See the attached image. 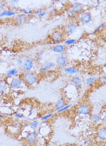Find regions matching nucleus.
I'll return each mask as SVG.
<instances>
[{"label": "nucleus", "mask_w": 106, "mask_h": 146, "mask_svg": "<svg viewBox=\"0 0 106 146\" xmlns=\"http://www.w3.org/2000/svg\"><path fill=\"white\" fill-rule=\"evenodd\" d=\"M92 140H91V138H89V139H87V141H86V143L87 144H91V143H92Z\"/></svg>", "instance_id": "42"}, {"label": "nucleus", "mask_w": 106, "mask_h": 146, "mask_svg": "<svg viewBox=\"0 0 106 146\" xmlns=\"http://www.w3.org/2000/svg\"><path fill=\"white\" fill-rule=\"evenodd\" d=\"M102 34H103V36L104 37V38L106 40V27H105L102 30Z\"/></svg>", "instance_id": "41"}, {"label": "nucleus", "mask_w": 106, "mask_h": 146, "mask_svg": "<svg viewBox=\"0 0 106 146\" xmlns=\"http://www.w3.org/2000/svg\"><path fill=\"white\" fill-rule=\"evenodd\" d=\"M92 110V107L90 105L83 103L77 106L75 111L76 113L80 115H91Z\"/></svg>", "instance_id": "3"}, {"label": "nucleus", "mask_w": 106, "mask_h": 146, "mask_svg": "<svg viewBox=\"0 0 106 146\" xmlns=\"http://www.w3.org/2000/svg\"><path fill=\"white\" fill-rule=\"evenodd\" d=\"M91 119L92 123L95 124H99L101 122V114L99 113H93L91 114Z\"/></svg>", "instance_id": "21"}, {"label": "nucleus", "mask_w": 106, "mask_h": 146, "mask_svg": "<svg viewBox=\"0 0 106 146\" xmlns=\"http://www.w3.org/2000/svg\"><path fill=\"white\" fill-rule=\"evenodd\" d=\"M47 11H46V10H43L39 15H38V17H39V18H42V17H44L46 15V14H47Z\"/></svg>", "instance_id": "36"}, {"label": "nucleus", "mask_w": 106, "mask_h": 146, "mask_svg": "<svg viewBox=\"0 0 106 146\" xmlns=\"http://www.w3.org/2000/svg\"><path fill=\"white\" fill-rule=\"evenodd\" d=\"M98 79V78L96 76H90L87 78L85 81H84V83L87 85V86H89L91 85L92 84H93V83H95L96 81H97V80Z\"/></svg>", "instance_id": "24"}, {"label": "nucleus", "mask_w": 106, "mask_h": 146, "mask_svg": "<svg viewBox=\"0 0 106 146\" xmlns=\"http://www.w3.org/2000/svg\"><path fill=\"white\" fill-rule=\"evenodd\" d=\"M53 115H54V113H48L46 115H44L42 117H41L40 118V120L42 121V122L43 121H46L47 120L51 118Z\"/></svg>", "instance_id": "28"}, {"label": "nucleus", "mask_w": 106, "mask_h": 146, "mask_svg": "<svg viewBox=\"0 0 106 146\" xmlns=\"http://www.w3.org/2000/svg\"><path fill=\"white\" fill-rule=\"evenodd\" d=\"M56 63H54V62L52 61H46L44 62H43L42 66H43L44 67H45L48 70L49 69L54 68L56 66Z\"/></svg>", "instance_id": "25"}, {"label": "nucleus", "mask_w": 106, "mask_h": 146, "mask_svg": "<svg viewBox=\"0 0 106 146\" xmlns=\"http://www.w3.org/2000/svg\"><path fill=\"white\" fill-rule=\"evenodd\" d=\"M19 74L20 72L17 68H13L7 70L6 75L7 77H15L16 76H19Z\"/></svg>", "instance_id": "19"}, {"label": "nucleus", "mask_w": 106, "mask_h": 146, "mask_svg": "<svg viewBox=\"0 0 106 146\" xmlns=\"http://www.w3.org/2000/svg\"><path fill=\"white\" fill-rule=\"evenodd\" d=\"M64 146H76V145L74 144H66Z\"/></svg>", "instance_id": "43"}, {"label": "nucleus", "mask_w": 106, "mask_h": 146, "mask_svg": "<svg viewBox=\"0 0 106 146\" xmlns=\"http://www.w3.org/2000/svg\"><path fill=\"white\" fill-rule=\"evenodd\" d=\"M43 11V9L42 8H38V9H36L34 10L33 15L38 16V15H39Z\"/></svg>", "instance_id": "34"}, {"label": "nucleus", "mask_w": 106, "mask_h": 146, "mask_svg": "<svg viewBox=\"0 0 106 146\" xmlns=\"http://www.w3.org/2000/svg\"><path fill=\"white\" fill-rule=\"evenodd\" d=\"M67 104H67L66 98L64 96H61L57 100L56 102L54 104V108L55 110L57 111V110L61 109V108H64Z\"/></svg>", "instance_id": "14"}, {"label": "nucleus", "mask_w": 106, "mask_h": 146, "mask_svg": "<svg viewBox=\"0 0 106 146\" xmlns=\"http://www.w3.org/2000/svg\"><path fill=\"white\" fill-rule=\"evenodd\" d=\"M64 72L65 74H67L70 75H77L78 72V69L74 66H66L64 68Z\"/></svg>", "instance_id": "16"}, {"label": "nucleus", "mask_w": 106, "mask_h": 146, "mask_svg": "<svg viewBox=\"0 0 106 146\" xmlns=\"http://www.w3.org/2000/svg\"><path fill=\"white\" fill-rule=\"evenodd\" d=\"M16 64L19 67H22L23 64V62L24 60H23L22 58H18L16 60Z\"/></svg>", "instance_id": "32"}, {"label": "nucleus", "mask_w": 106, "mask_h": 146, "mask_svg": "<svg viewBox=\"0 0 106 146\" xmlns=\"http://www.w3.org/2000/svg\"><path fill=\"white\" fill-rule=\"evenodd\" d=\"M34 61L31 58H25L24 60L23 64L21 67L24 72H31L34 68Z\"/></svg>", "instance_id": "10"}, {"label": "nucleus", "mask_w": 106, "mask_h": 146, "mask_svg": "<svg viewBox=\"0 0 106 146\" xmlns=\"http://www.w3.org/2000/svg\"><path fill=\"white\" fill-rule=\"evenodd\" d=\"M101 123L103 125L106 126V111L104 112L103 114H101Z\"/></svg>", "instance_id": "31"}, {"label": "nucleus", "mask_w": 106, "mask_h": 146, "mask_svg": "<svg viewBox=\"0 0 106 146\" xmlns=\"http://www.w3.org/2000/svg\"><path fill=\"white\" fill-rule=\"evenodd\" d=\"M43 53L42 52H39L38 54H37V56H38V58L40 59L41 60H42L43 58Z\"/></svg>", "instance_id": "39"}, {"label": "nucleus", "mask_w": 106, "mask_h": 146, "mask_svg": "<svg viewBox=\"0 0 106 146\" xmlns=\"http://www.w3.org/2000/svg\"><path fill=\"white\" fill-rule=\"evenodd\" d=\"M19 11L21 13L24 14L26 16L29 15H32L34 13V10L30 7H26L22 9H19Z\"/></svg>", "instance_id": "23"}, {"label": "nucleus", "mask_w": 106, "mask_h": 146, "mask_svg": "<svg viewBox=\"0 0 106 146\" xmlns=\"http://www.w3.org/2000/svg\"><path fill=\"white\" fill-rule=\"evenodd\" d=\"M75 13L78 15L81 12H83L84 10V5L80 2H74L72 3L69 7Z\"/></svg>", "instance_id": "11"}, {"label": "nucleus", "mask_w": 106, "mask_h": 146, "mask_svg": "<svg viewBox=\"0 0 106 146\" xmlns=\"http://www.w3.org/2000/svg\"><path fill=\"white\" fill-rule=\"evenodd\" d=\"M67 58L64 54H59L56 58V65L60 68H65L67 64Z\"/></svg>", "instance_id": "13"}, {"label": "nucleus", "mask_w": 106, "mask_h": 146, "mask_svg": "<svg viewBox=\"0 0 106 146\" xmlns=\"http://www.w3.org/2000/svg\"><path fill=\"white\" fill-rule=\"evenodd\" d=\"M100 82L102 84H105L106 83V76H101L99 79Z\"/></svg>", "instance_id": "38"}, {"label": "nucleus", "mask_w": 106, "mask_h": 146, "mask_svg": "<svg viewBox=\"0 0 106 146\" xmlns=\"http://www.w3.org/2000/svg\"><path fill=\"white\" fill-rule=\"evenodd\" d=\"M65 35L64 31L59 29L54 30L50 35L51 40L56 44H58L62 42L65 39Z\"/></svg>", "instance_id": "4"}, {"label": "nucleus", "mask_w": 106, "mask_h": 146, "mask_svg": "<svg viewBox=\"0 0 106 146\" xmlns=\"http://www.w3.org/2000/svg\"><path fill=\"white\" fill-rule=\"evenodd\" d=\"M14 21L17 25H23L27 23L28 17L24 14L19 13L14 17Z\"/></svg>", "instance_id": "12"}, {"label": "nucleus", "mask_w": 106, "mask_h": 146, "mask_svg": "<svg viewBox=\"0 0 106 146\" xmlns=\"http://www.w3.org/2000/svg\"><path fill=\"white\" fill-rule=\"evenodd\" d=\"M49 13H50L51 15H56V14H57V13H58V9H57L56 8H56H54L52 9H50Z\"/></svg>", "instance_id": "35"}, {"label": "nucleus", "mask_w": 106, "mask_h": 146, "mask_svg": "<svg viewBox=\"0 0 106 146\" xmlns=\"http://www.w3.org/2000/svg\"><path fill=\"white\" fill-rule=\"evenodd\" d=\"M104 7L106 8V3L105 4V5H104Z\"/></svg>", "instance_id": "45"}, {"label": "nucleus", "mask_w": 106, "mask_h": 146, "mask_svg": "<svg viewBox=\"0 0 106 146\" xmlns=\"http://www.w3.org/2000/svg\"><path fill=\"white\" fill-rule=\"evenodd\" d=\"M105 27V23H101L100 24H99V25L94 30L93 33V34H96V33H99V31H101Z\"/></svg>", "instance_id": "30"}, {"label": "nucleus", "mask_w": 106, "mask_h": 146, "mask_svg": "<svg viewBox=\"0 0 106 146\" xmlns=\"http://www.w3.org/2000/svg\"><path fill=\"white\" fill-rule=\"evenodd\" d=\"M78 24L75 22H70L64 27V32L65 35L70 36L76 32Z\"/></svg>", "instance_id": "7"}, {"label": "nucleus", "mask_w": 106, "mask_h": 146, "mask_svg": "<svg viewBox=\"0 0 106 146\" xmlns=\"http://www.w3.org/2000/svg\"><path fill=\"white\" fill-rule=\"evenodd\" d=\"M38 140V132L36 131H31L27 133L25 136V141L26 143L32 145L35 144Z\"/></svg>", "instance_id": "5"}, {"label": "nucleus", "mask_w": 106, "mask_h": 146, "mask_svg": "<svg viewBox=\"0 0 106 146\" xmlns=\"http://www.w3.org/2000/svg\"><path fill=\"white\" fill-rule=\"evenodd\" d=\"M11 90L9 86L5 82L0 84V95H4L8 94Z\"/></svg>", "instance_id": "17"}, {"label": "nucleus", "mask_w": 106, "mask_h": 146, "mask_svg": "<svg viewBox=\"0 0 106 146\" xmlns=\"http://www.w3.org/2000/svg\"><path fill=\"white\" fill-rule=\"evenodd\" d=\"M9 7L11 8V9L16 11V9H18V1L16 0H12L9 2Z\"/></svg>", "instance_id": "26"}, {"label": "nucleus", "mask_w": 106, "mask_h": 146, "mask_svg": "<svg viewBox=\"0 0 106 146\" xmlns=\"http://www.w3.org/2000/svg\"><path fill=\"white\" fill-rule=\"evenodd\" d=\"M19 14L17 11H13L11 9H5L3 12L0 13V18L3 17H15Z\"/></svg>", "instance_id": "15"}, {"label": "nucleus", "mask_w": 106, "mask_h": 146, "mask_svg": "<svg viewBox=\"0 0 106 146\" xmlns=\"http://www.w3.org/2000/svg\"><path fill=\"white\" fill-rule=\"evenodd\" d=\"M6 5L4 3H0V13L5 10Z\"/></svg>", "instance_id": "37"}, {"label": "nucleus", "mask_w": 106, "mask_h": 146, "mask_svg": "<svg viewBox=\"0 0 106 146\" xmlns=\"http://www.w3.org/2000/svg\"><path fill=\"white\" fill-rule=\"evenodd\" d=\"M4 82H5V80H4L3 79H0V84L3 83Z\"/></svg>", "instance_id": "44"}, {"label": "nucleus", "mask_w": 106, "mask_h": 146, "mask_svg": "<svg viewBox=\"0 0 106 146\" xmlns=\"http://www.w3.org/2000/svg\"><path fill=\"white\" fill-rule=\"evenodd\" d=\"M77 42V39H74V38L68 39H65V40L64 42V44L65 46H70L75 44Z\"/></svg>", "instance_id": "27"}, {"label": "nucleus", "mask_w": 106, "mask_h": 146, "mask_svg": "<svg viewBox=\"0 0 106 146\" xmlns=\"http://www.w3.org/2000/svg\"><path fill=\"white\" fill-rule=\"evenodd\" d=\"M65 50V46L64 44H56L52 48V51L57 54H62Z\"/></svg>", "instance_id": "18"}, {"label": "nucleus", "mask_w": 106, "mask_h": 146, "mask_svg": "<svg viewBox=\"0 0 106 146\" xmlns=\"http://www.w3.org/2000/svg\"><path fill=\"white\" fill-rule=\"evenodd\" d=\"M71 84L74 86L77 89H80L81 88L84 81L81 76L78 75H74L73 76L70 80Z\"/></svg>", "instance_id": "9"}, {"label": "nucleus", "mask_w": 106, "mask_h": 146, "mask_svg": "<svg viewBox=\"0 0 106 146\" xmlns=\"http://www.w3.org/2000/svg\"><path fill=\"white\" fill-rule=\"evenodd\" d=\"M39 72H47L48 70L45 67H44L43 66H42L39 68Z\"/></svg>", "instance_id": "40"}, {"label": "nucleus", "mask_w": 106, "mask_h": 146, "mask_svg": "<svg viewBox=\"0 0 106 146\" xmlns=\"http://www.w3.org/2000/svg\"><path fill=\"white\" fill-rule=\"evenodd\" d=\"M13 114L15 116V117H16L18 119H22L24 117V114L21 113H20V112H15L13 113Z\"/></svg>", "instance_id": "33"}, {"label": "nucleus", "mask_w": 106, "mask_h": 146, "mask_svg": "<svg viewBox=\"0 0 106 146\" xmlns=\"http://www.w3.org/2000/svg\"><path fill=\"white\" fill-rule=\"evenodd\" d=\"M65 13L66 14V17L68 18L69 19H73L75 18L76 16L77 15L70 7L65 8Z\"/></svg>", "instance_id": "22"}, {"label": "nucleus", "mask_w": 106, "mask_h": 146, "mask_svg": "<svg viewBox=\"0 0 106 146\" xmlns=\"http://www.w3.org/2000/svg\"><path fill=\"white\" fill-rule=\"evenodd\" d=\"M78 21L82 24H87L92 21V16L89 11H84L77 15Z\"/></svg>", "instance_id": "6"}, {"label": "nucleus", "mask_w": 106, "mask_h": 146, "mask_svg": "<svg viewBox=\"0 0 106 146\" xmlns=\"http://www.w3.org/2000/svg\"><path fill=\"white\" fill-rule=\"evenodd\" d=\"M72 106H73V105H72V104H67L66 105H65L64 108H61V109H60V110H57V111H57V113H63V112H64V111H65L69 110V109H70V108L72 107Z\"/></svg>", "instance_id": "29"}, {"label": "nucleus", "mask_w": 106, "mask_h": 146, "mask_svg": "<svg viewBox=\"0 0 106 146\" xmlns=\"http://www.w3.org/2000/svg\"><path fill=\"white\" fill-rule=\"evenodd\" d=\"M96 137L99 141L106 142V126L102 125L97 129Z\"/></svg>", "instance_id": "8"}, {"label": "nucleus", "mask_w": 106, "mask_h": 146, "mask_svg": "<svg viewBox=\"0 0 106 146\" xmlns=\"http://www.w3.org/2000/svg\"><path fill=\"white\" fill-rule=\"evenodd\" d=\"M27 87L30 88L35 87L39 82V76L35 72H23L19 75Z\"/></svg>", "instance_id": "1"}, {"label": "nucleus", "mask_w": 106, "mask_h": 146, "mask_svg": "<svg viewBox=\"0 0 106 146\" xmlns=\"http://www.w3.org/2000/svg\"><path fill=\"white\" fill-rule=\"evenodd\" d=\"M5 82L9 86L11 90L15 91H19L26 86L20 76L17 77H7V82Z\"/></svg>", "instance_id": "2"}, {"label": "nucleus", "mask_w": 106, "mask_h": 146, "mask_svg": "<svg viewBox=\"0 0 106 146\" xmlns=\"http://www.w3.org/2000/svg\"><path fill=\"white\" fill-rule=\"evenodd\" d=\"M28 126L32 130L36 131L38 130L40 126V123L38 120H32L28 123Z\"/></svg>", "instance_id": "20"}]
</instances>
